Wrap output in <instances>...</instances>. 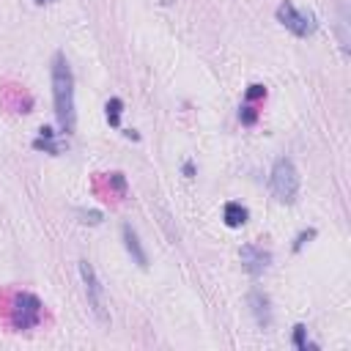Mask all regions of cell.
Segmentation results:
<instances>
[{
    "mask_svg": "<svg viewBox=\"0 0 351 351\" xmlns=\"http://www.w3.org/2000/svg\"><path fill=\"white\" fill-rule=\"evenodd\" d=\"M269 186H271V195L280 203H293L296 200V195H299V173H296V167H293V162L288 156H280L274 162Z\"/></svg>",
    "mask_w": 351,
    "mask_h": 351,
    "instance_id": "obj_2",
    "label": "cell"
},
{
    "mask_svg": "<svg viewBox=\"0 0 351 351\" xmlns=\"http://www.w3.org/2000/svg\"><path fill=\"white\" fill-rule=\"evenodd\" d=\"M104 110H107V123L118 129V126H121V112H123V101H121L118 96H112V99L107 101V107H104Z\"/></svg>",
    "mask_w": 351,
    "mask_h": 351,
    "instance_id": "obj_11",
    "label": "cell"
},
{
    "mask_svg": "<svg viewBox=\"0 0 351 351\" xmlns=\"http://www.w3.org/2000/svg\"><path fill=\"white\" fill-rule=\"evenodd\" d=\"M121 239H123V247H126V252L132 255V261H134L140 269H145V266H148V255H145V250H143V244H140L137 230H134L129 222L121 228Z\"/></svg>",
    "mask_w": 351,
    "mask_h": 351,
    "instance_id": "obj_7",
    "label": "cell"
},
{
    "mask_svg": "<svg viewBox=\"0 0 351 351\" xmlns=\"http://www.w3.org/2000/svg\"><path fill=\"white\" fill-rule=\"evenodd\" d=\"M239 258H241V266H244V271L250 277H261L269 269V263H271V252L258 247V244H244Z\"/></svg>",
    "mask_w": 351,
    "mask_h": 351,
    "instance_id": "obj_6",
    "label": "cell"
},
{
    "mask_svg": "<svg viewBox=\"0 0 351 351\" xmlns=\"http://www.w3.org/2000/svg\"><path fill=\"white\" fill-rule=\"evenodd\" d=\"M80 277H82L85 296H88V304H90L93 315H96L101 324H107L110 315H107V310H104V288H101V282H99L96 269H93L88 261H80Z\"/></svg>",
    "mask_w": 351,
    "mask_h": 351,
    "instance_id": "obj_5",
    "label": "cell"
},
{
    "mask_svg": "<svg viewBox=\"0 0 351 351\" xmlns=\"http://www.w3.org/2000/svg\"><path fill=\"white\" fill-rule=\"evenodd\" d=\"M293 346H296L299 351L315 348L313 343H307V329H304V324H296V326H293Z\"/></svg>",
    "mask_w": 351,
    "mask_h": 351,
    "instance_id": "obj_12",
    "label": "cell"
},
{
    "mask_svg": "<svg viewBox=\"0 0 351 351\" xmlns=\"http://www.w3.org/2000/svg\"><path fill=\"white\" fill-rule=\"evenodd\" d=\"M261 96H266V88H263V85H250V90H247V101L261 99Z\"/></svg>",
    "mask_w": 351,
    "mask_h": 351,
    "instance_id": "obj_17",
    "label": "cell"
},
{
    "mask_svg": "<svg viewBox=\"0 0 351 351\" xmlns=\"http://www.w3.org/2000/svg\"><path fill=\"white\" fill-rule=\"evenodd\" d=\"M33 148L36 151H47V154H60V145L55 143V132L49 126H41L38 129V137L33 140Z\"/></svg>",
    "mask_w": 351,
    "mask_h": 351,
    "instance_id": "obj_10",
    "label": "cell"
},
{
    "mask_svg": "<svg viewBox=\"0 0 351 351\" xmlns=\"http://www.w3.org/2000/svg\"><path fill=\"white\" fill-rule=\"evenodd\" d=\"M239 118H241V123H244V126H252V123H255V118H258V112H255V107L244 104V107L239 110Z\"/></svg>",
    "mask_w": 351,
    "mask_h": 351,
    "instance_id": "obj_14",
    "label": "cell"
},
{
    "mask_svg": "<svg viewBox=\"0 0 351 351\" xmlns=\"http://www.w3.org/2000/svg\"><path fill=\"white\" fill-rule=\"evenodd\" d=\"M222 219H225L228 228H241L250 219V211H247V206H241L236 200H228L225 208H222Z\"/></svg>",
    "mask_w": 351,
    "mask_h": 351,
    "instance_id": "obj_9",
    "label": "cell"
},
{
    "mask_svg": "<svg viewBox=\"0 0 351 351\" xmlns=\"http://www.w3.org/2000/svg\"><path fill=\"white\" fill-rule=\"evenodd\" d=\"M247 302H250V310H252V315H255L258 326H263V329H266V326L271 324V302H269V296H266L263 291H250Z\"/></svg>",
    "mask_w": 351,
    "mask_h": 351,
    "instance_id": "obj_8",
    "label": "cell"
},
{
    "mask_svg": "<svg viewBox=\"0 0 351 351\" xmlns=\"http://www.w3.org/2000/svg\"><path fill=\"white\" fill-rule=\"evenodd\" d=\"M110 184L115 186V192H118V195H123V192H126V178H123V173H110Z\"/></svg>",
    "mask_w": 351,
    "mask_h": 351,
    "instance_id": "obj_15",
    "label": "cell"
},
{
    "mask_svg": "<svg viewBox=\"0 0 351 351\" xmlns=\"http://www.w3.org/2000/svg\"><path fill=\"white\" fill-rule=\"evenodd\" d=\"M52 101H55V118L63 134H71L77 126V110H74V74L63 52L52 55Z\"/></svg>",
    "mask_w": 351,
    "mask_h": 351,
    "instance_id": "obj_1",
    "label": "cell"
},
{
    "mask_svg": "<svg viewBox=\"0 0 351 351\" xmlns=\"http://www.w3.org/2000/svg\"><path fill=\"white\" fill-rule=\"evenodd\" d=\"M277 22H280L285 30H291L296 38H307V36L315 33V16L299 11L291 0H282V3L277 5Z\"/></svg>",
    "mask_w": 351,
    "mask_h": 351,
    "instance_id": "obj_4",
    "label": "cell"
},
{
    "mask_svg": "<svg viewBox=\"0 0 351 351\" xmlns=\"http://www.w3.org/2000/svg\"><path fill=\"white\" fill-rule=\"evenodd\" d=\"M313 236H315V230H313V228H310V230H302V233L296 236V241H293V252H299V250H302Z\"/></svg>",
    "mask_w": 351,
    "mask_h": 351,
    "instance_id": "obj_16",
    "label": "cell"
},
{
    "mask_svg": "<svg viewBox=\"0 0 351 351\" xmlns=\"http://www.w3.org/2000/svg\"><path fill=\"white\" fill-rule=\"evenodd\" d=\"M77 217H80V222H85V225H99L101 222V211H85V208H80L77 211Z\"/></svg>",
    "mask_w": 351,
    "mask_h": 351,
    "instance_id": "obj_13",
    "label": "cell"
},
{
    "mask_svg": "<svg viewBox=\"0 0 351 351\" xmlns=\"http://www.w3.org/2000/svg\"><path fill=\"white\" fill-rule=\"evenodd\" d=\"M41 321V299L36 293H16L11 299V326L14 329H33Z\"/></svg>",
    "mask_w": 351,
    "mask_h": 351,
    "instance_id": "obj_3",
    "label": "cell"
},
{
    "mask_svg": "<svg viewBox=\"0 0 351 351\" xmlns=\"http://www.w3.org/2000/svg\"><path fill=\"white\" fill-rule=\"evenodd\" d=\"M184 173H186V178H192V162L184 165Z\"/></svg>",
    "mask_w": 351,
    "mask_h": 351,
    "instance_id": "obj_18",
    "label": "cell"
},
{
    "mask_svg": "<svg viewBox=\"0 0 351 351\" xmlns=\"http://www.w3.org/2000/svg\"><path fill=\"white\" fill-rule=\"evenodd\" d=\"M44 3H52V0H36V5H44Z\"/></svg>",
    "mask_w": 351,
    "mask_h": 351,
    "instance_id": "obj_19",
    "label": "cell"
}]
</instances>
